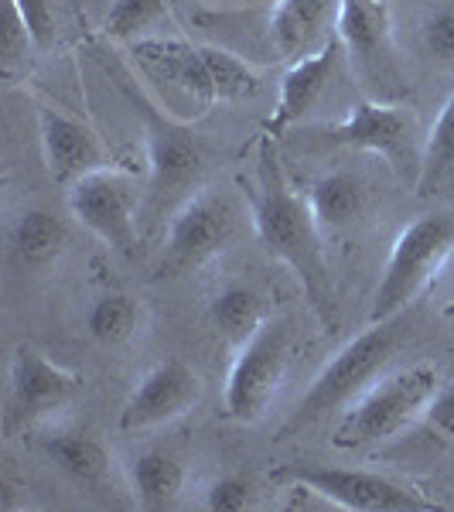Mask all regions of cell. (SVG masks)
I'll return each instance as SVG.
<instances>
[{"label": "cell", "mask_w": 454, "mask_h": 512, "mask_svg": "<svg viewBox=\"0 0 454 512\" xmlns=\"http://www.w3.org/2000/svg\"><path fill=\"white\" fill-rule=\"evenodd\" d=\"M424 420L434 434H441L444 441L454 444V379L451 383H441V390L431 396L424 410Z\"/></svg>", "instance_id": "obj_30"}, {"label": "cell", "mask_w": 454, "mask_h": 512, "mask_svg": "<svg viewBox=\"0 0 454 512\" xmlns=\"http://www.w3.org/2000/svg\"><path fill=\"white\" fill-rule=\"evenodd\" d=\"M294 328L287 318H267L263 325L239 345V355L226 376L222 407L226 417L239 424H253L267 414L291 366Z\"/></svg>", "instance_id": "obj_5"}, {"label": "cell", "mask_w": 454, "mask_h": 512, "mask_svg": "<svg viewBox=\"0 0 454 512\" xmlns=\"http://www.w3.org/2000/svg\"><path fill=\"white\" fill-rule=\"evenodd\" d=\"M410 134H414L410 110L386 103V99H362V103H356L345 113V120H338L335 127L325 130L328 144L383 154L393 164H403V158H407Z\"/></svg>", "instance_id": "obj_14"}, {"label": "cell", "mask_w": 454, "mask_h": 512, "mask_svg": "<svg viewBox=\"0 0 454 512\" xmlns=\"http://www.w3.org/2000/svg\"><path fill=\"white\" fill-rule=\"evenodd\" d=\"M345 59V45L342 38H332L321 52L308 55V59H297L291 62V69H287L284 82H280V99H277V110L274 117L267 123V134L277 137L284 134L291 123H297L304 117V113L311 110V106L318 103L321 93L328 89V82L335 79L338 65Z\"/></svg>", "instance_id": "obj_16"}, {"label": "cell", "mask_w": 454, "mask_h": 512, "mask_svg": "<svg viewBox=\"0 0 454 512\" xmlns=\"http://www.w3.org/2000/svg\"><path fill=\"white\" fill-rule=\"evenodd\" d=\"M11 246L21 263L28 267H45V263L59 260L69 246V229L65 222L48 209H28L21 212L11 229Z\"/></svg>", "instance_id": "obj_21"}, {"label": "cell", "mask_w": 454, "mask_h": 512, "mask_svg": "<svg viewBox=\"0 0 454 512\" xmlns=\"http://www.w3.org/2000/svg\"><path fill=\"white\" fill-rule=\"evenodd\" d=\"M332 21H338V0H277L270 7V41L284 59H308L335 38Z\"/></svg>", "instance_id": "obj_17"}, {"label": "cell", "mask_w": 454, "mask_h": 512, "mask_svg": "<svg viewBox=\"0 0 454 512\" xmlns=\"http://www.w3.org/2000/svg\"><path fill=\"white\" fill-rule=\"evenodd\" d=\"M437 390H441V373L434 362L396 369V373L369 386L352 407L342 410L332 431V444L342 451H362L390 441L417 417H424Z\"/></svg>", "instance_id": "obj_3"}, {"label": "cell", "mask_w": 454, "mask_h": 512, "mask_svg": "<svg viewBox=\"0 0 454 512\" xmlns=\"http://www.w3.org/2000/svg\"><path fill=\"white\" fill-rule=\"evenodd\" d=\"M69 212L113 253L127 260L137 253V192L120 171L99 168L69 185Z\"/></svg>", "instance_id": "obj_8"}, {"label": "cell", "mask_w": 454, "mask_h": 512, "mask_svg": "<svg viewBox=\"0 0 454 512\" xmlns=\"http://www.w3.org/2000/svg\"><path fill=\"white\" fill-rule=\"evenodd\" d=\"M209 318H212V325L229 338V342L243 345L270 315H267V301H263V294L257 291V287L229 284L212 297Z\"/></svg>", "instance_id": "obj_22"}, {"label": "cell", "mask_w": 454, "mask_h": 512, "mask_svg": "<svg viewBox=\"0 0 454 512\" xmlns=\"http://www.w3.org/2000/svg\"><path fill=\"white\" fill-rule=\"evenodd\" d=\"M28 45H31V38H28V31H24L18 11H14V7L7 4V11H4V31H0V55H4V69H11V65L18 62L24 52H28Z\"/></svg>", "instance_id": "obj_31"}, {"label": "cell", "mask_w": 454, "mask_h": 512, "mask_svg": "<svg viewBox=\"0 0 454 512\" xmlns=\"http://www.w3.org/2000/svg\"><path fill=\"white\" fill-rule=\"evenodd\" d=\"M205 59H209L212 86H216L219 103H246L260 93V76L253 72L250 62H243L239 55L226 52V48L205 45Z\"/></svg>", "instance_id": "obj_24"}, {"label": "cell", "mask_w": 454, "mask_h": 512, "mask_svg": "<svg viewBox=\"0 0 454 512\" xmlns=\"http://www.w3.org/2000/svg\"><path fill=\"white\" fill-rule=\"evenodd\" d=\"M134 62L154 82L168 86L175 96L192 99L198 106H216V86H212L205 45H192L181 38H140L130 45Z\"/></svg>", "instance_id": "obj_13"}, {"label": "cell", "mask_w": 454, "mask_h": 512, "mask_svg": "<svg viewBox=\"0 0 454 512\" xmlns=\"http://www.w3.org/2000/svg\"><path fill=\"white\" fill-rule=\"evenodd\" d=\"M82 390V376L62 369L45 352L21 345L11 359V424H31L69 407Z\"/></svg>", "instance_id": "obj_12"}, {"label": "cell", "mask_w": 454, "mask_h": 512, "mask_svg": "<svg viewBox=\"0 0 454 512\" xmlns=\"http://www.w3.org/2000/svg\"><path fill=\"white\" fill-rule=\"evenodd\" d=\"M441 315H444V321H451V325H454V301H451V304H444Z\"/></svg>", "instance_id": "obj_33"}, {"label": "cell", "mask_w": 454, "mask_h": 512, "mask_svg": "<svg viewBox=\"0 0 454 512\" xmlns=\"http://www.w3.org/2000/svg\"><path fill=\"white\" fill-rule=\"evenodd\" d=\"M424 48L437 62L454 65V4L437 7L424 21Z\"/></svg>", "instance_id": "obj_29"}, {"label": "cell", "mask_w": 454, "mask_h": 512, "mask_svg": "<svg viewBox=\"0 0 454 512\" xmlns=\"http://www.w3.org/2000/svg\"><path fill=\"white\" fill-rule=\"evenodd\" d=\"M209 4H219V7H274L277 0H209Z\"/></svg>", "instance_id": "obj_32"}, {"label": "cell", "mask_w": 454, "mask_h": 512, "mask_svg": "<svg viewBox=\"0 0 454 512\" xmlns=\"http://www.w3.org/2000/svg\"><path fill=\"white\" fill-rule=\"evenodd\" d=\"M253 229H257L260 246L274 260L294 270L301 291L308 294L311 308L328 328H335V294L332 277H328L325 250H321V226L308 205V195H297L287 185L274 137H260L257 154V192L250 195Z\"/></svg>", "instance_id": "obj_1"}, {"label": "cell", "mask_w": 454, "mask_h": 512, "mask_svg": "<svg viewBox=\"0 0 454 512\" xmlns=\"http://www.w3.org/2000/svg\"><path fill=\"white\" fill-rule=\"evenodd\" d=\"M117 86L123 89V96L137 106L140 120L147 130V147H151V195L154 202L164 198H175L178 192H185L188 185H195L198 175L205 168V147L195 134H188L185 127L164 120L158 113V106L147 103L144 96L134 93L127 86V79L117 76Z\"/></svg>", "instance_id": "obj_9"}, {"label": "cell", "mask_w": 454, "mask_h": 512, "mask_svg": "<svg viewBox=\"0 0 454 512\" xmlns=\"http://www.w3.org/2000/svg\"><path fill=\"white\" fill-rule=\"evenodd\" d=\"M451 175H454V93L448 103H444V110L437 113L431 134H427L424 158H420L417 195L431 198Z\"/></svg>", "instance_id": "obj_23"}, {"label": "cell", "mask_w": 454, "mask_h": 512, "mask_svg": "<svg viewBox=\"0 0 454 512\" xmlns=\"http://www.w3.org/2000/svg\"><path fill=\"white\" fill-rule=\"evenodd\" d=\"M274 482H287L294 489L335 502L342 509L356 512H437L441 502L427 499L414 485H403L396 478L359 472V468H335L318 461H294L274 472Z\"/></svg>", "instance_id": "obj_6"}, {"label": "cell", "mask_w": 454, "mask_h": 512, "mask_svg": "<svg viewBox=\"0 0 454 512\" xmlns=\"http://www.w3.org/2000/svg\"><path fill=\"white\" fill-rule=\"evenodd\" d=\"M38 448L62 475H69L72 482H79V485H96L110 472V454H106L103 444L89 434L55 431V434L41 437Z\"/></svg>", "instance_id": "obj_20"}, {"label": "cell", "mask_w": 454, "mask_h": 512, "mask_svg": "<svg viewBox=\"0 0 454 512\" xmlns=\"http://www.w3.org/2000/svg\"><path fill=\"white\" fill-rule=\"evenodd\" d=\"M175 0H113L106 11V35L120 41H140L171 11Z\"/></svg>", "instance_id": "obj_26"}, {"label": "cell", "mask_w": 454, "mask_h": 512, "mask_svg": "<svg viewBox=\"0 0 454 512\" xmlns=\"http://www.w3.org/2000/svg\"><path fill=\"white\" fill-rule=\"evenodd\" d=\"M366 181L352 171H332L308 188V205L321 233H342L366 212Z\"/></svg>", "instance_id": "obj_18"}, {"label": "cell", "mask_w": 454, "mask_h": 512, "mask_svg": "<svg viewBox=\"0 0 454 512\" xmlns=\"http://www.w3.org/2000/svg\"><path fill=\"white\" fill-rule=\"evenodd\" d=\"M454 253V209H434L420 216L396 236L390 260L379 277L369 325L393 321L431 280Z\"/></svg>", "instance_id": "obj_4"}, {"label": "cell", "mask_w": 454, "mask_h": 512, "mask_svg": "<svg viewBox=\"0 0 454 512\" xmlns=\"http://www.w3.org/2000/svg\"><path fill=\"white\" fill-rule=\"evenodd\" d=\"M202 400V379L192 366L178 359L158 362L144 379L137 383V390L130 393V400L120 410V431H151V427L171 424V420L185 417L195 403Z\"/></svg>", "instance_id": "obj_11"}, {"label": "cell", "mask_w": 454, "mask_h": 512, "mask_svg": "<svg viewBox=\"0 0 454 512\" xmlns=\"http://www.w3.org/2000/svg\"><path fill=\"white\" fill-rule=\"evenodd\" d=\"M38 130L48 175L59 185H76L82 175L110 164L96 130L89 123L69 117V113L52 110V106H38Z\"/></svg>", "instance_id": "obj_15"}, {"label": "cell", "mask_w": 454, "mask_h": 512, "mask_svg": "<svg viewBox=\"0 0 454 512\" xmlns=\"http://www.w3.org/2000/svg\"><path fill=\"white\" fill-rule=\"evenodd\" d=\"M86 328L89 335L96 338L99 345H120L134 335L137 328V304L130 301L127 294H103L93 301L86 315Z\"/></svg>", "instance_id": "obj_25"}, {"label": "cell", "mask_w": 454, "mask_h": 512, "mask_svg": "<svg viewBox=\"0 0 454 512\" xmlns=\"http://www.w3.org/2000/svg\"><path fill=\"white\" fill-rule=\"evenodd\" d=\"M7 4L18 11L24 31H28V38H31V48H38V52L52 48V41H55V7H52V0H7Z\"/></svg>", "instance_id": "obj_27"}, {"label": "cell", "mask_w": 454, "mask_h": 512, "mask_svg": "<svg viewBox=\"0 0 454 512\" xmlns=\"http://www.w3.org/2000/svg\"><path fill=\"white\" fill-rule=\"evenodd\" d=\"M396 342H400V328L393 321L366 328L362 335L352 338L332 362H325V369L311 379V386L297 400L294 414L284 420V427L277 431V441L308 431L318 420L338 414V410L352 407L362 393L373 386V379L390 366Z\"/></svg>", "instance_id": "obj_2"}, {"label": "cell", "mask_w": 454, "mask_h": 512, "mask_svg": "<svg viewBox=\"0 0 454 512\" xmlns=\"http://www.w3.org/2000/svg\"><path fill=\"white\" fill-rule=\"evenodd\" d=\"M185 489V468L168 451H144L130 461V492L140 509H171Z\"/></svg>", "instance_id": "obj_19"}, {"label": "cell", "mask_w": 454, "mask_h": 512, "mask_svg": "<svg viewBox=\"0 0 454 512\" xmlns=\"http://www.w3.org/2000/svg\"><path fill=\"white\" fill-rule=\"evenodd\" d=\"M253 495H257V489L246 475H222L219 482H212L205 506L212 512H243L253 506Z\"/></svg>", "instance_id": "obj_28"}, {"label": "cell", "mask_w": 454, "mask_h": 512, "mask_svg": "<svg viewBox=\"0 0 454 512\" xmlns=\"http://www.w3.org/2000/svg\"><path fill=\"white\" fill-rule=\"evenodd\" d=\"M335 35L342 38L345 55L352 59V69L366 79V86L379 99L400 93L396 82H403V76L393 59L386 7H379L376 0H338Z\"/></svg>", "instance_id": "obj_10"}, {"label": "cell", "mask_w": 454, "mask_h": 512, "mask_svg": "<svg viewBox=\"0 0 454 512\" xmlns=\"http://www.w3.org/2000/svg\"><path fill=\"white\" fill-rule=\"evenodd\" d=\"M239 233V212L233 198L202 192L192 195L175 212L168 226V243H164L158 277H181L188 270L209 263L219 256Z\"/></svg>", "instance_id": "obj_7"}]
</instances>
